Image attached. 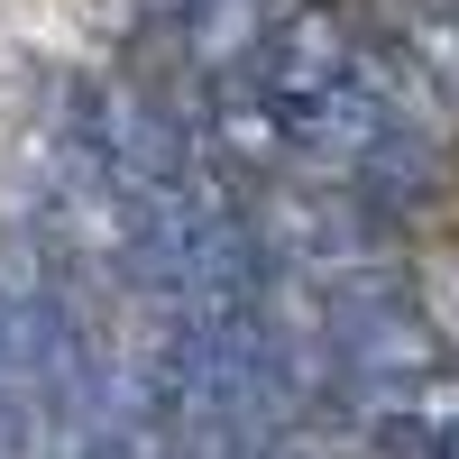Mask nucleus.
<instances>
[{
    "label": "nucleus",
    "instance_id": "f03ea898",
    "mask_svg": "<svg viewBox=\"0 0 459 459\" xmlns=\"http://www.w3.org/2000/svg\"><path fill=\"white\" fill-rule=\"evenodd\" d=\"M441 459H459V432H450V441H441Z\"/></svg>",
    "mask_w": 459,
    "mask_h": 459
},
{
    "label": "nucleus",
    "instance_id": "f257e3e1",
    "mask_svg": "<svg viewBox=\"0 0 459 459\" xmlns=\"http://www.w3.org/2000/svg\"><path fill=\"white\" fill-rule=\"evenodd\" d=\"M331 359H340V377H359V386H423V377L441 368L432 331L413 322L395 294H340Z\"/></svg>",
    "mask_w": 459,
    "mask_h": 459
}]
</instances>
